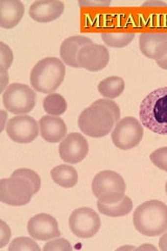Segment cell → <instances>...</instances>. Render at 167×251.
I'll return each instance as SVG.
<instances>
[{"label": "cell", "instance_id": "obj_34", "mask_svg": "<svg viewBox=\"0 0 167 251\" xmlns=\"http://www.w3.org/2000/svg\"><path fill=\"white\" fill-rule=\"evenodd\" d=\"M119 249H132V250H135V249H136V248H135V247H121V248H119Z\"/></svg>", "mask_w": 167, "mask_h": 251}, {"label": "cell", "instance_id": "obj_12", "mask_svg": "<svg viewBox=\"0 0 167 251\" xmlns=\"http://www.w3.org/2000/svg\"><path fill=\"white\" fill-rule=\"evenodd\" d=\"M28 234L34 240L49 241L60 237L58 221L48 214H38L29 219L27 223Z\"/></svg>", "mask_w": 167, "mask_h": 251}, {"label": "cell", "instance_id": "obj_9", "mask_svg": "<svg viewBox=\"0 0 167 251\" xmlns=\"http://www.w3.org/2000/svg\"><path fill=\"white\" fill-rule=\"evenodd\" d=\"M101 222L96 211L89 207H81L72 211L69 218V227L73 234L81 239L94 237L100 229Z\"/></svg>", "mask_w": 167, "mask_h": 251}, {"label": "cell", "instance_id": "obj_29", "mask_svg": "<svg viewBox=\"0 0 167 251\" xmlns=\"http://www.w3.org/2000/svg\"><path fill=\"white\" fill-rule=\"evenodd\" d=\"M0 81H1L0 90H1V92H4V90L7 88V84H9V75L4 70H0Z\"/></svg>", "mask_w": 167, "mask_h": 251}, {"label": "cell", "instance_id": "obj_15", "mask_svg": "<svg viewBox=\"0 0 167 251\" xmlns=\"http://www.w3.org/2000/svg\"><path fill=\"white\" fill-rule=\"evenodd\" d=\"M63 12H64V3L58 0H39L29 7L31 19L41 23L57 20Z\"/></svg>", "mask_w": 167, "mask_h": 251}, {"label": "cell", "instance_id": "obj_1", "mask_svg": "<svg viewBox=\"0 0 167 251\" xmlns=\"http://www.w3.org/2000/svg\"><path fill=\"white\" fill-rule=\"evenodd\" d=\"M120 119V109L113 100H95L78 116V128L93 138L107 136Z\"/></svg>", "mask_w": 167, "mask_h": 251}, {"label": "cell", "instance_id": "obj_24", "mask_svg": "<svg viewBox=\"0 0 167 251\" xmlns=\"http://www.w3.org/2000/svg\"><path fill=\"white\" fill-rule=\"evenodd\" d=\"M41 248L38 246L37 243L29 238L21 237L13 240L9 246V251H40Z\"/></svg>", "mask_w": 167, "mask_h": 251}, {"label": "cell", "instance_id": "obj_35", "mask_svg": "<svg viewBox=\"0 0 167 251\" xmlns=\"http://www.w3.org/2000/svg\"><path fill=\"white\" fill-rule=\"evenodd\" d=\"M165 192H166V195H167V182L165 184Z\"/></svg>", "mask_w": 167, "mask_h": 251}, {"label": "cell", "instance_id": "obj_16", "mask_svg": "<svg viewBox=\"0 0 167 251\" xmlns=\"http://www.w3.org/2000/svg\"><path fill=\"white\" fill-rule=\"evenodd\" d=\"M40 135L50 144H57L65 138L67 134V127L61 117L45 115L39 121Z\"/></svg>", "mask_w": 167, "mask_h": 251}, {"label": "cell", "instance_id": "obj_2", "mask_svg": "<svg viewBox=\"0 0 167 251\" xmlns=\"http://www.w3.org/2000/svg\"><path fill=\"white\" fill-rule=\"evenodd\" d=\"M133 223L145 237H158L167 231V205L159 200H149L135 209Z\"/></svg>", "mask_w": 167, "mask_h": 251}, {"label": "cell", "instance_id": "obj_26", "mask_svg": "<svg viewBox=\"0 0 167 251\" xmlns=\"http://www.w3.org/2000/svg\"><path fill=\"white\" fill-rule=\"evenodd\" d=\"M13 51L9 46L0 42V70H9L13 63Z\"/></svg>", "mask_w": 167, "mask_h": 251}, {"label": "cell", "instance_id": "obj_10", "mask_svg": "<svg viewBox=\"0 0 167 251\" xmlns=\"http://www.w3.org/2000/svg\"><path fill=\"white\" fill-rule=\"evenodd\" d=\"M40 132V126L34 117L26 114L17 115L7 122L6 133L18 144H29L34 141Z\"/></svg>", "mask_w": 167, "mask_h": 251}, {"label": "cell", "instance_id": "obj_18", "mask_svg": "<svg viewBox=\"0 0 167 251\" xmlns=\"http://www.w3.org/2000/svg\"><path fill=\"white\" fill-rule=\"evenodd\" d=\"M24 15V5L19 0H0V26L13 28Z\"/></svg>", "mask_w": 167, "mask_h": 251}, {"label": "cell", "instance_id": "obj_13", "mask_svg": "<svg viewBox=\"0 0 167 251\" xmlns=\"http://www.w3.org/2000/svg\"><path fill=\"white\" fill-rule=\"evenodd\" d=\"M110 61V53L106 46L100 44H88L83 46L78 52V62L81 68L89 72H99L105 68Z\"/></svg>", "mask_w": 167, "mask_h": 251}, {"label": "cell", "instance_id": "obj_27", "mask_svg": "<svg viewBox=\"0 0 167 251\" xmlns=\"http://www.w3.org/2000/svg\"><path fill=\"white\" fill-rule=\"evenodd\" d=\"M44 251H71L72 250V246L70 243L65 239H59L55 238L52 239L48 243H46V245L43 248Z\"/></svg>", "mask_w": 167, "mask_h": 251}, {"label": "cell", "instance_id": "obj_5", "mask_svg": "<svg viewBox=\"0 0 167 251\" xmlns=\"http://www.w3.org/2000/svg\"><path fill=\"white\" fill-rule=\"evenodd\" d=\"M37 193L34 183L16 172L10 178L0 180V201L7 205H26Z\"/></svg>", "mask_w": 167, "mask_h": 251}, {"label": "cell", "instance_id": "obj_3", "mask_svg": "<svg viewBox=\"0 0 167 251\" xmlns=\"http://www.w3.org/2000/svg\"><path fill=\"white\" fill-rule=\"evenodd\" d=\"M139 117L142 126L148 130L167 135V87L154 90L142 100Z\"/></svg>", "mask_w": 167, "mask_h": 251}, {"label": "cell", "instance_id": "obj_17", "mask_svg": "<svg viewBox=\"0 0 167 251\" xmlns=\"http://www.w3.org/2000/svg\"><path fill=\"white\" fill-rule=\"evenodd\" d=\"M92 40L84 36L69 37L62 43L60 54L62 61L70 67L81 68L78 62V52L85 45L92 44Z\"/></svg>", "mask_w": 167, "mask_h": 251}, {"label": "cell", "instance_id": "obj_4", "mask_svg": "<svg viewBox=\"0 0 167 251\" xmlns=\"http://www.w3.org/2000/svg\"><path fill=\"white\" fill-rule=\"evenodd\" d=\"M64 62L58 58H45L39 61L30 72V84L41 93L57 90L65 78Z\"/></svg>", "mask_w": 167, "mask_h": 251}, {"label": "cell", "instance_id": "obj_32", "mask_svg": "<svg viewBox=\"0 0 167 251\" xmlns=\"http://www.w3.org/2000/svg\"><path fill=\"white\" fill-rule=\"evenodd\" d=\"M5 120H6V112L5 111H1V128H0V131H3L4 127H5Z\"/></svg>", "mask_w": 167, "mask_h": 251}, {"label": "cell", "instance_id": "obj_6", "mask_svg": "<svg viewBox=\"0 0 167 251\" xmlns=\"http://www.w3.org/2000/svg\"><path fill=\"white\" fill-rule=\"evenodd\" d=\"M126 185L123 178L113 171L99 172L92 181V192L98 201L115 204L125 196Z\"/></svg>", "mask_w": 167, "mask_h": 251}, {"label": "cell", "instance_id": "obj_31", "mask_svg": "<svg viewBox=\"0 0 167 251\" xmlns=\"http://www.w3.org/2000/svg\"><path fill=\"white\" fill-rule=\"evenodd\" d=\"M156 62H157V64H158L159 67H161L162 69L167 70V54H166L164 58H162L161 60H158Z\"/></svg>", "mask_w": 167, "mask_h": 251}, {"label": "cell", "instance_id": "obj_23", "mask_svg": "<svg viewBox=\"0 0 167 251\" xmlns=\"http://www.w3.org/2000/svg\"><path fill=\"white\" fill-rule=\"evenodd\" d=\"M101 38L110 47H120L128 46L135 38L134 33H129V31H121V33H103L101 34Z\"/></svg>", "mask_w": 167, "mask_h": 251}, {"label": "cell", "instance_id": "obj_21", "mask_svg": "<svg viewBox=\"0 0 167 251\" xmlns=\"http://www.w3.org/2000/svg\"><path fill=\"white\" fill-rule=\"evenodd\" d=\"M125 84L123 78L119 76H109L98 84L97 89L102 97L108 100H113L121 96Z\"/></svg>", "mask_w": 167, "mask_h": 251}, {"label": "cell", "instance_id": "obj_14", "mask_svg": "<svg viewBox=\"0 0 167 251\" xmlns=\"http://www.w3.org/2000/svg\"><path fill=\"white\" fill-rule=\"evenodd\" d=\"M139 47L148 59L161 60L167 54V33H142L139 37Z\"/></svg>", "mask_w": 167, "mask_h": 251}, {"label": "cell", "instance_id": "obj_8", "mask_svg": "<svg viewBox=\"0 0 167 251\" xmlns=\"http://www.w3.org/2000/svg\"><path fill=\"white\" fill-rule=\"evenodd\" d=\"M143 138V126L135 119L128 116L118 121L112 131V141L120 150H131L137 147Z\"/></svg>", "mask_w": 167, "mask_h": 251}, {"label": "cell", "instance_id": "obj_33", "mask_svg": "<svg viewBox=\"0 0 167 251\" xmlns=\"http://www.w3.org/2000/svg\"><path fill=\"white\" fill-rule=\"evenodd\" d=\"M137 250H145V249H152V250H157L156 247L152 246V245H143V246H140L138 248H136Z\"/></svg>", "mask_w": 167, "mask_h": 251}, {"label": "cell", "instance_id": "obj_19", "mask_svg": "<svg viewBox=\"0 0 167 251\" xmlns=\"http://www.w3.org/2000/svg\"><path fill=\"white\" fill-rule=\"evenodd\" d=\"M50 175L54 183L65 188L75 186L78 181L76 170L73 167L68 166V164H61V166L53 168Z\"/></svg>", "mask_w": 167, "mask_h": 251}, {"label": "cell", "instance_id": "obj_20", "mask_svg": "<svg viewBox=\"0 0 167 251\" xmlns=\"http://www.w3.org/2000/svg\"><path fill=\"white\" fill-rule=\"evenodd\" d=\"M97 208L100 214L108 217H122L129 215L133 209V201L130 197H124L115 204H106L100 201L97 202Z\"/></svg>", "mask_w": 167, "mask_h": 251}, {"label": "cell", "instance_id": "obj_7", "mask_svg": "<svg viewBox=\"0 0 167 251\" xmlns=\"http://www.w3.org/2000/svg\"><path fill=\"white\" fill-rule=\"evenodd\" d=\"M36 92L27 85L20 83L7 86L2 97L5 109L17 115L29 113L36 106Z\"/></svg>", "mask_w": 167, "mask_h": 251}, {"label": "cell", "instance_id": "obj_22", "mask_svg": "<svg viewBox=\"0 0 167 251\" xmlns=\"http://www.w3.org/2000/svg\"><path fill=\"white\" fill-rule=\"evenodd\" d=\"M43 108L46 113L52 116H60L66 112L67 101L61 94L50 93L44 99Z\"/></svg>", "mask_w": 167, "mask_h": 251}, {"label": "cell", "instance_id": "obj_25", "mask_svg": "<svg viewBox=\"0 0 167 251\" xmlns=\"http://www.w3.org/2000/svg\"><path fill=\"white\" fill-rule=\"evenodd\" d=\"M149 158L157 168L167 173V147H163L154 151L150 154Z\"/></svg>", "mask_w": 167, "mask_h": 251}, {"label": "cell", "instance_id": "obj_11", "mask_svg": "<svg viewBox=\"0 0 167 251\" xmlns=\"http://www.w3.org/2000/svg\"><path fill=\"white\" fill-rule=\"evenodd\" d=\"M89 152L88 141L79 133H70L61 141L59 153L66 163L75 164L83 161Z\"/></svg>", "mask_w": 167, "mask_h": 251}, {"label": "cell", "instance_id": "obj_28", "mask_svg": "<svg viewBox=\"0 0 167 251\" xmlns=\"http://www.w3.org/2000/svg\"><path fill=\"white\" fill-rule=\"evenodd\" d=\"M11 229L4 221H0V248H3L11 240Z\"/></svg>", "mask_w": 167, "mask_h": 251}, {"label": "cell", "instance_id": "obj_30", "mask_svg": "<svg viewBox=\"0 0 167 251\" xmlns=\"http://www.w3.org/2000/svg\"><path fill=\"white\" fill-rule=\"evenodd\" d=\"M159 246H160L161 250L167 251V232L166 231L162 234L160 242H159Z\"/></svg>", "mask_w": 167, "mask_h": 251}]
</instances>
